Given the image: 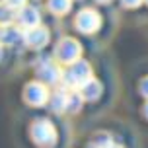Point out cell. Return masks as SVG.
I'll return each instance as SVG.
<instances>
[{
  "instance_id": "obj_17",
  "label": "cell",
  "mask_w": 148,
  "mask_h": 148,
  "mask_svg": "<svg viewBox=\"0 0 148 148\" xmlns=\"http://www.w3.org/2000/svg\"><path fill=\"white\" fill-rule=\"evenodd\" d=\"M123 2V6L125 8H136V6H140L142 4V0H121Z\"/></svg>"
},
{
  "instance_id": "obj_18",
  "label": "cell",
  "mask_w": 148,
  "mask_h": 148,
  "mask_svg": "<svg viewBox=\"0 0 148 148\" xmlns=\"http://www.w3.org/2000/svg\"><path fill=\"white\" fill-rule=\"evenodd\" d=\"M140 92H142V96H146V97H148V76L140 82Z\"/></svg>"
},
{
  "instance_id": "obj_8",
  "label": "cell",
  "mask_w": 148,
  "mask_h": 148,
  "mask_svg": "<svg viewBox=\"0 0 148 148\" xmlns=\"http://www.w3.org/2000/svg\"><path fill=\"white\" fill-rule=\"evenodd\" d=\"M39 10L35 6H23L20 10V14H18V22L22 25L23 29H31V27H37L39 25Z\"/></svg>"
},
{
  "instance_id": "obj_21",
  "label": "cell",
  "mask_w": 148,
  "mask_h": 148,
  "mask_svg": "<svg viewBox=\"0 0 148 148\" xmlns=\"http://www.w3.org/2000/svg\"><path fill=\"white\" fill-rule=\"evenodd\" d=\"M99 4H107V2H111V0H97Z\"/></svg>"
},
{
  "instance_id": "obj_7",
  "label": "cell",
  "mask_w": 148,
  "mask_h": 148,
  "mask_svg": "<svg viewBox=\"0 0 148 148\" xmlns=\"http://www.w3.org/2000/svg\"><path fill=\"white\" fill-rule=\"evenodd\" d=\"M49 39H51L49 31L45 29V27H39V25L23 31V41L31 49H43L45 45L49 43Z\"/></svg>"
},
{
  "instance_id": "obj_6",
  "label": "cell",
  "mask_w": 148,
  "mask_h": 148,
  "mask_svg": "<svg viewBox=\"0 0 148 148\" xmlns=\"http://www.w3.org/2000/svg\"><path fill=\"white\" fill-rule=\"evenodd\" d=\"M25 99L31 105H45L49 101V90L43 82H29L25 86Z\"/></svg>"
},
{
  "instance_id": "obj_20",
  "label": "cell",
  "mask_w": 148,
  "mask_h": 148,
  "mask_svg": "<svg viewBox=\"0 0 148 148\" xmlns=\"http://www.w3.org/2000/svg\"><path fill=\"white\" fill-rule=\"evenodd\" d=\"M144 115H146V117H148V103L144 105Z\"/></svg>"
},
{
  "instance_id": "obj_9",
  "label": "cell",
  "mask_w": 148,
  "mask_h": 148,
  "mask_svg": "<svg viewBox=\"0 0 148 148\" xmlns=\"http://www.w3.org/2000/svg\"><path fill=\"white\" fill-rule=\"evenodd\" d=\"M20 41H23V31H20L18 27H10V25L2 27V31H0V43L2 45L12 47V45L20 43Z\"/></svg>"
},
{
  "instance_id": "obj_15",
  "label": "cell",
  "mask_w": 148,
  "mask_h": 148,
  "mask_svg": "<svg viewBox=\"0 0 148 148\" xmlns=\"http://www.w3.org/2000/svg\"><path fill=\"white\" fill-rule=\"evenodd\" d=\"M109 144H111V136L107 133H99L96 136V140L92 142V146H94V148H107Z\"/></svg>"
},
{
  "instance_id": "obj_1",
  "label": "cell",
  "mask_w": 148,
  "mask_h": 148,
  "mask_svg": "<svg viewBox=\"0 0 148 148\" xmlns=\"http://www.w3.org/2000/svg\"><path fill=\"white\" fill-rule=\"evenodd\" d=\"M92 66H90L86 60H76L72 64H68V68L62 72V82L66 88H72V90H78L82 88L88 80H92Z\"/></svg>"
},
{
  "instance_id": "obj_11",
  "label": "cell",
  "mask_w": 148,
  "mask_h": 148,
  "mask_svg": "<svg viewBox=\"0 0 148 148\" xmlns=\"http://www.w3.org/2000/svg\"><path fill=\"white\" fill-rule=\"evenodd\" d=\"M72 8V0H49V10L57 16H64L70 12Z\"/></svg>"
},
{
  "instance_id": "obj_5",
  "label": "cell",
  "mask_w": 148,
  "mask_h": 148,
  "mask_svg": "<svg viewBox=\"0 0 148 148\" xmlns=\"http://www.w3.org/2000/svg\"><path fill=\"white\" fill-rule=\"evenodd\" d=\"M37 76H39V82L57 84V82L62 80V70L55 60H41L39 66H37Z\"/></svg>"
},
{
  "instance_id": "obj_14",
  "label": "cell",
  "mask_w": 148,
  "mask_h": 148,
  "mask_svg": "<svg viewBox=\"0 0 148 148\" xmlns=\"http://www.w3.org/2000/svg\"><path fill=\"white\" fill-rule=\"evenodd\" d=\"M14 20V10L8 8L6 4H0V27H6Z\"/></svg>"
},
{
  "instance_id": "obj_19",
  "label": "cell",
  "mask_w": 148,
  "mask_h": 148,
  "mask_svg": "<svg viewBox=\"0 0 148 148\" xmlns=\"http://www.w3.org/2000/svg\"><path fill=\"white\" fill-rule=\"evenodd\" d=\"M107 148H123V146H119V144H113V142H111V144H109Z\"/></svg>"
},
{
  "instance_id": "obj_2",
  "label": "cell",
  "mask_w": 148,
  "mask_h": 148,
  "mask_svg": "<svg viewBox=\"0 0 148 148\" xmlns=\"http://www.w3.org/2000/svg\"><path fill=\"white\" fill-rule=\"evenodd\" d=\"M80 55H82V47L72 37L60 39V43L55 49V59L60 64H72V62H76V60L80 59Z\"/></svg>"
},
{
  "instance_id": "obj_16",
  "label": "cell",
  "mask_w": 148,
  "mask_h": 148,
  "mask_svg": "<svg viewBox=\"0 0 148 148\" xmlns=\"http://www.w3.org/2000/svg\"><path fill=\"white\" fill-rule=\"evenodd\" d=\"M4 4L12 10H22L23 6H27V0H4Z\"/></svg>"
},
{
  "instance_id": "obj_13",
  "label": "cell",
  "mask_w": 148,
  "mask_h": 148,
  "mask_svg": "<svg viewBox=\"0 0 148 148\" xmlns=\"http://www.w3.org/2000/svg\"><path fill=\"white\" fill-rule=\"evenodd\" d=\"M66 97H68L66 92H55V96L51 97V105L57 113H62L66 109Z\"/></svg>"
},
{
  "instance_id": "obj_12",
  "label": "cell",
  "mask_w": 148,
  "mask_h": 148,
  "mask_svg": "<svg viewBox=\"0 0 148 148\" xmlns=\"http://www.w3.org/2000/svg\"><path fill=\"white\" fill-rule=\"evenodd\" d=\"M82 103H84V96H82L80 92H70L66 97V111H70V113H78L82 107Z\"/></svg>"
},
{
  "instance_id": "obj_10",
  "label": "cell",
  "mask_w": 148,
  "mask_h": 148,
  "mask_svg": "<svg viewBox=\"0 0 148 148\" xmlns=\"http://www.w3.org/2000/svg\"><path fill=\"white\" fill-rule=\"evenodd\" d=\"M80 94L84 96V99L94 101V99H97V97L101 96V84H99L96 78H92V80H88V82H86V84L80 88Z\"/></svg>"
},
{
  "instance_id": "obj_23",
  "label": "cell",
  "mask_w": 148,
  "mask_h": 148,
  "mask_svg": "<svg viewBox=\"0 0 148 148\" xmlns=\"http://www.w3.org/2000/svg\"><path fill=\"white\" fill-rule=\"evenodd\" d=\"M146 2H148V0H146Z\"/></svg>"
},
{
  "instance_id": "obj_4",
  "label": "cell",
  "mask_w": 148,
  "mask_h": 148,
  "mask_svg": "<svg viewBox=\"0 0 148 148\" xmlns=\"http://www.w3.org/2000/svg\"><path fill=\"white\" fill-rule=\"evenodd\" d=\"M99 25H101V18L97 14L96 10H82L80 14L76 16V27L82 31V33H94V31L99 29Z\"/></svg>"
},
{
  "instance_id": "obj_3",
  "label": "cell",
  "mask_w": 148,
  "mask_h": 148,
  "mask_svg": "<svg viewBox=\"0 0 148 148\" xmlns=\"http://www.w3.org/2000/svg\"><path fill=\"white\" fill-rule=\"evenodd\" d=\"M31 136L33 140L43 148H51L55 142H57V131H55V125L47 119H39L33 123L31 127Z\"/></svg>"
},
{
  "instance_id": "obj_22",
  "label": "cell",
  "mask_w": 148,
  "mask_h": 148,
  "mask_svg": "<svg viewBox=\"0 0 148 148\" xmlns=\"http://www.w3.org/2000/svg\"><path fill=\"white\" fill-rule=\"evenodd\" d=\"M0 59H2V43H0Z\"/></svg>"
}]
</instances>
